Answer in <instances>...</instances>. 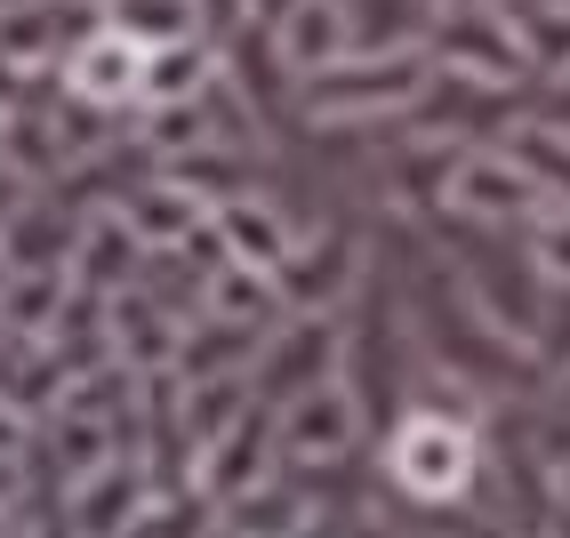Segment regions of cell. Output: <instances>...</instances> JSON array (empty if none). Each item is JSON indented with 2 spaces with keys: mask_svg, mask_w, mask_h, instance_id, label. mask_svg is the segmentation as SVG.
Here are the masks:
<instances>
[{
  "mask_svg": "<svg viewBox=\"0 0 570 538\" xmlns=\"http://www.w3.org/2000/svg\"><path fill=\"white\" fill-rule=\"evenodd\" d=\"M394 475H402L417 498H450V490H466L474 450H466L459 427H442V418H417V427H402V442H394Z\"/></svg>",
  "mask_w": 570,
  "mask_h": 538,
  "instance_id": "cell-1",
  "label": "cell"
},
{
  "mask_svg": "<svg viewBox=\"0 0 570 538\" xmlns=\"http://www.w3.org/2000/svg\"><path fill=\"white\" fill-rule=\"evenodd\" d=\"M72 81H81L89 97H129L145 81V49L129 41V32H97V41L72 57Z\"/></svg>",
  "mask_w": 570,
  "mask_h": 538,
  "instance_id": "cell-2",
  "label": "cell"
},
{
  "mask_svg": "<svg viewBox=\"0 0 570 538\" xmlns=\"http://www.w3.org/2000/svg\"><path fill=\"white\" fill-rule=\"evenodd\" d=\"M337 434H346V410H337V394H314V410L289 418V442H297V450H330Z\"/></svg>",
  "mask_w": 570,
  "mask_h": 538,
  "instance_id": "cell-3",
  "label": "cell"
},
{
  "mask_svg": "<svg viewBox=\"0 0 570 538\" xmlns=\"http://www.w3.org/2000/svg\"><path fill=\"white\" fill-rule=\"evenodd\" d=\"M289 49H297V57H314V49L330 57V49H337V9H330V0L297 9V25H289Z\"/></svg>",
  "mask_w": 570,
  "mask_h": 538,
  "instance_id": "cell-4",
  "label": "cell"
},
{
  "mask_svg": "<svg viewBox=\"0 0 570 538\" xmlns=\"http://www.w3.org/2000/svg\"><path fill=\"white\" fill-rule=\"evenodd\" d=\"M547 257H554V265H570V225H554V234H547Z\"/></svg>",
  "mask_w": 570,
  "mask_h": 538,
  "instance_id": "cell-5",
  "label": "cell"
}]
</instances>
